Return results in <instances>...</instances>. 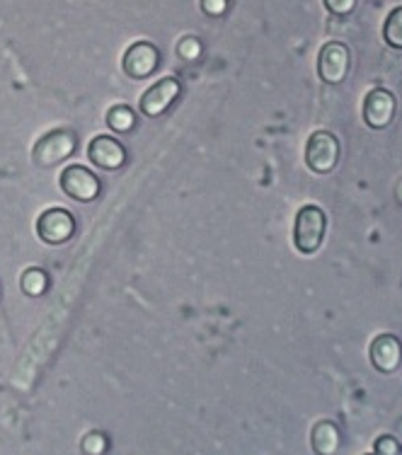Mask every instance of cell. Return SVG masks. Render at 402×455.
<instances>
[{"mask_svg":"<svg viewBox=\"0 0 402 455\" xmlns=\"http://www.w3.org/2000/svg\"><path fill=\"white\" fill-rule=\"evenodd\" d=\"M350 70V49L342 42H327L318 56V73L327 85H340Z\"/></svg>","mask_w":402,"mask_h":455,"instance_id":"obj_7","label":"cell"},{"mask_svg":"<svg viewBox=\"0 0 402 455\" xmlns=\"http://www.w3.org/2000/svg\"><path fill=\"white\" fill-rule=\"evenodd\" d=\"M201 10L209 18H221L228 12V0H201Z\"/></svg>","mask_w":402,"mask_h":455,"instance_id":"obj_20","label":"cell"},{"mask_svg":"<svg viewBox=\"0 0 402 455\" xmlns=\"http://www.w3.org/2000/svg\"><path fill=\"white\" fill-rule=\"evenodd\" d=\"M59 184H61V189L66 196H70L73 202L80 204L95 202L97 196H100V192H102L100 177L85 165H68L66 170H61Z\"/></svg>","mask_w":402,"mask_h":455,"instance_id":"obj_3","label":"cell"},{"mask_svg":"<svg viewBox=\"0 0 402 455\" xmlns=\"http://www.w3.org/2000/svg\"><path fill=\"white\" fill-rule=\"evenodd\" d=\"M160 66V52L150 42H136L126 49L122 59L124 73L132 80H143L153 76Z\"/></svg>","mask_w":402,"mask_h":455,"instance_id":"obj_6","label":"cell"},{"mask_svg":"<svg viewBox=\"0 0 402 455\" xmlns=\"http://www.w3.org/2000/svg\"><path fill=\"white\" fill-rule=\"evenodd\" d=\"M374 448H376V455H400L402 453L398 438H393V436H381Z\"/></svg>","mask_w":402,"mask_h":455,"instance_id":"obj_18","label":"cell"},{"mask_svg":"<svg viewBox=\"0 0 402 455\" xmlns=\"http://www.w3.org/2000/svg\"><path fill=\"white\" fill-rule=\"evenodd\" d=\"M383 36L393 49H402V8H395L385 20Z\"/></svg>","mask_w":402,"mask_h":455,"instance_id":"obj_15","label":"cell"},{"mask_svg":"<svg viewBox=\"0 0 402 455\" xmlns=\"http://www.w3.org/2000/svg\"><path fill=\"white\" fill-rule=\"evenodd\" d=\"M204 52V46L197 36H182L180 42H177V53L182 56L184 61H197Z\"/></svg>","mask_w":402,"mask_h":455,"instance_id":"obj_16","label":"cell"},{"mask_svg":"<svg viewBox=\"0 0 402 455\" xmlns=\"http://www.w3.org/2000/svg\"><path fill=\"white\" fill-rule=\"evenodd\" d=\"M20 286L25 291L27 296L39 298L44 296L46 289H49V276L42 269H27L22 276H20Z\"/></svg>","mask_w":402,"mask_h":455,"instance_id":"obj_14","label":"cell"},{"mask_svg":"<svg viewBox=\"0 0 402 455\" xmlns=\"http://www.w3.org/2000/svg\"><path fill=\"white\" fill-rule=\"evenodd\" d=\"M371 361H374V366L378 371L393 373L402 361V347L398 337H393V334H381V337H376L374 344H371Z\"/></svg>","mask_w":402,"mask_h":455,"instance_id":"obj_11","label":"cell"},{"mask_svg":"<svg viewBox=\"0 0 402 455\" xmlns=\"http://www.w3.org/2000/svg\"><path fill=\"white\" fill-rule=\"evenodd\" d=\"M325 8L330 10L333 15H340V18H344V15H350L351 10L357 8V0H323Z\"/></svg>","mask_w":402,"mask_h":455,"instance_id":"obj_19","label":"cell"},{"mask_svg":"<svg viewBox=\"0 0 402 455\" xmlns=\"http://www.w3.org/2000/svg\"><path fill=\"white\" fill-rule=\"evenodd\" d=\"M395 116V97L383 88L371 90L364 102V122L371 129H385Z\"/></svg>","mask_w":402,"mask_h":455,"instance_id":"obj_10","label":"cell"},{"mask_svg":"<svg viewBox=\"0 0 402 455\" xmlns=\"http://www.w3.org/2000/svg\"><path fill=\"white\" fill-rule=\"evenodd\" d=\"M88 158L100 170L117 172L126 163V148L114 136H95L88 146Z\"/></svg>","mask_w":402,"mask_h":455,"instance_id":"obj_9","label":"cell"},{"mask_svg":"<svg viewBox=\"0 0 402 455\" xmlns=\"http://www.w3.org/2000/svg\"><path fill=\"white\" fill-rule=\"evenodd\" d=\"M325 228H327V219H325V211L320 206L308 204L303 209H298L296 223H293V245H296L298 252H318L323 245Z\"/></svg>","mask_w":402,"mask_h":455,"instance_id":"obj_1","label":"cell"},{"mask_svg":"<svg viewBox=\"0 0 402 455\" xmlns=\"http://www.w3.org/2000/svg\"><path fill=\"white\" fill-rule=\"evenodd\" d=\"M107 126L117 133H129L136 126V112L129 105H114L107 112Z\"/></svg>","mask_w":402,"mask_h":455,"instance_id":"obj_13","label":"cell"},{"mask_svg":"<svg viewBox=\"0 0 402 455\" xmlns=\"http://www.w3.org/2000/svg\"><path fill=\"white\" fill-rule=\"evenodd\" d=\"M83 451L88 455H102L107 451V436L105 434H88V436L83 438Z\"/></svg>","mask_w":402,"mask_h":455,"instance_id":"obj_17","label":"cell"},{"mask_svg":"<svg viewBox=\"0 0 402 455\" xmlns=\"http://www.w3.org/2000/svg\"><path fill=\"white\" fill-rule=\"evenodd\" d=\"M76 146H78L76 133L70 129H56V132H49L36 140L35 150H32V160L39 167H53L63 163V160H68L76 153Z\"/></svg>","mask_w":402,"mask_h":455,"instance_id":"obj_2","label":"cell"},{"mask_svg":"<svg viewBox=\"0 0 402 455\" xmlns=\"http://www.w3.org/2000/svg\"><path fill=\"white\" fill-rule=\"evenodd\" d=\"M310 443L318 455H334L340 448V429L333 421H320V424H315L313 434H310Z\"/></svg>","mask_w":402,"mask_h":455,"instance_id":"obj_12","label":"cell"},{"mask_svg":"<svg viewBox=\"0 0 402 455\" xmlns=\"http://www.w3.org/2000/svg\"><path fill=\"white\" fill-rule=\"evenodd\" d=\"M340 160V140L330 132H315L308 139L306 146V165L318 172V175H327L337 167Z\"/></svg>","mask_w":402,"mask_h":455,"instance_id":"obj_4","label":"cell"},{"mask_svg":"<svg viewBox=\"0 0 402 455\" xmlns=\"http://www.w3.org/2000/svg\"><path fill=\"white\" fill-rule=\"evenodd\" d=\"M36 235L46 245H63L76 235V219L66 209H46L36 219Z\"/></svg>","mask_w":402,"mask_h":455,"instance_id":"obj_5","label":"cell"},{"mask_svg":"<svg viewBox=\"0 0 402 455\" xmlns=\"http://www.w3.org/2000/svg\"><path fill=\"white\" fill-rule=\"evenodd\" d=\"M180 92H182V85L175 78L157 80L156 85H150L143 92V97H141V112L150 116V119H156V116L165 114L173 107V102L180 97Z\"/></svg>","mask_w":402,"mask_h":455,"instance_id":"obj_8","label":"cell"}]
</instances>
